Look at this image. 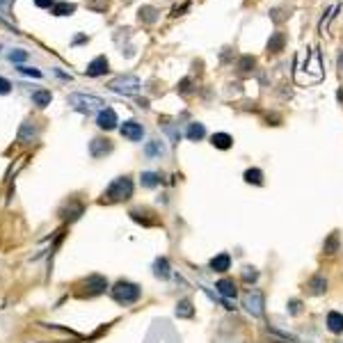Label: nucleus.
Wrapping results in <instances>:
<instances>
[{"label":"nucleus","mask_w":343,"mask_h":343,"mask_svg":"<svg viewBox=\"0 0 343 343\" xmlns=\"http://www.w3.org/2000/svg\"><path fill=\"white\" fill-rule=\"evenodd\" d=\"M133 197V178L131 176H119L106 188L103 192V201L108 204H117V201H128Z\"/></svg>","instance_id":"1"},{"label":"nucleus","mask_w":343,"mask_h":343,"mask_svg":"<svg viewBox=\"0 0 343 343\" xmlns=\"http://www.w3.org/2000/svg\"><path fill=\"white\" fill-rule=\"evenodd\" d=\"M110 295H113L114 302L124 304V307H128V304H135L140 300V295H142V288H140L138 284H133V282H126V279H119L117 284L110 288Z\"/></svg>","instance_id":"2"},{"label":"nucleus","mask_w":343,"mask_h":343,"mask_svg":"<svg viewBox=\"0 0 343 343\" xmlns=\"http://www.w3.org/2000/svg\"><path fill=\"white\" fill-rule=\"evenodd\" d=\"M66 103H69L73 110H78V113H92V110H96V108L103 110V108L108 106L101 96H96V94H85V92L71 94V96L66 99Z\"/></svg>","instance_id":"3"},{"label":"nucleus","mask_w":343,"mask_h":343,"mask_svg":"<svg viewBox=\"0 0 343 343\" xmlns=\"http://www.w3.org/2000/svg\"><path fill=\"white\" fill-rule=\"evenodd\" d=\"M110 89L117 94H124V96H133V94L140 92V78L138 76H119V78L110 80Z\"/></svg>","instance_id":"4"},{"label":"nucleus","mask_w":343,"mask_h":343,"mask_svg":"<svg viewBox=\"0 0 343 343\" xmlns=\"http://www.w3.org/2000/svg\"><path fill=\"white\" fill-rule=\"evenodd\" d=\"M83 286H85V293H83V295L94 297V295H101V293H106L108 279H106V277H101V275H89V277L83 282Z\"/></svg>","instance_id":"5"},{"label":"nucleus","mask_w":343,"mask_h":343,"mask_svg":"<svg viewBox=\"0 0 343 343\" xmlns=\"http://www.w3.org/2000/svg\"><path fill=\"white\" fill-rule=\"evenodd\" d=\"M243 307L250 311L252 316H261L263 314V293L261 290H250L243 297Z\"/></svg>","instance_id":"6"},{"label":"nucleus","mask_w":343,"mask_h":343,"mask_svg":"<svg viewBox=\"0 0 343 343\" xmlns=\"http://www.w3.org/2000/svg\"><path fill=\"white\" fill-rule=\"evenodd\" d=\"M110 71V62H108L106 55H99V57H94L89 64H87L85 73L89 76V78H99V76H106V73Z\"/></svg>","instance_id":"7"},{"label":"nucleus","mask_w":343,"mask_h":343,"mask_svg":"<svg viewBox=\"0 0 343 343\" xmlns=\"http://www.w3.org/2000/svg\"><path fill=\"white\" fill-rule=\"evenodd\" d=\"M37 135H39V128H37V124L34 121H30V119H26L23 124H21L19 128V142L21 144H30V142H34L37 140Z\"/></svg>","instance_id":"8"},{"label":"nucleus","mask_w":343,"mask_h":343,"mask_svg":"<svg viewBox=\"0 0 343 343\" xmlns=\"http://www.w3.org/2000/svg\"><path fill=\"white\" fill-rule=\"evenodd\" d=\"M110 151H113V142L108 138H94L92 142H89V156H92V158H103V156H108Z\"/></svg>","instance_id":"9"},{"label":"nucleus","mask_w":343,"mask_h":343,"mask_svg":"<svg viewBox=\"0 0 343 343\" xmlns=\"http://www.w3.org/2000/svg\"><path fill=\"white\" fill-rule=\"evenodd\" d=\"M119 131H121V135H124L126 140H131V142H140V140H142V135H144V128H142V124L133 121V119L124 121Z\"/></svg>","instance_id":"10"},{"label":"nucleus","mask_w":343,"mask_h":343,"mask_svg":"<svg viewBox=\"0 0 343 343\" xmlns=\"http://www.w3.org/2000/svg\"><path fill=\"white\" fill-rule=\"evenodd\" d=\"M96 124H99V128H103V131H113V128H117L119 117L113 108H103L99 113V117H96Z\"/></svg>","instance_id":"11"},{"label":"nucleus","mask_w":343,"mask_h":343,"mask_svg":"<svg viewBox=\"0 0 343 343\" xmlns=\"http://www.w3.org/2000/svg\"><path fill=\"white\" fill-rule=\"evenodd\" d=\"M83 211H85V206L80 204V201H71V204L62 206L59 215H62V220H64V222H73V220H78L80 215H83Z\"/></svg>","instance_id":"12"},{"label":"nucleus","mask_w":343,"mask_h":343,"mask_svg":"<svg viewBox=\"0 0 343 343\" xmlns=\"http://www.w3.org/2000/svg\"><path fill=\"white\" fill-rule=\"evenodd\" d=\"M128 215H131L135 222H140L142 227H153V225H158V218H146V215H149V211H144V208H133Z\"/></svg>","instance_id":"13"},{"label":"nucleus","mask_w":343,"mask_h":343,"mask_svg":"<svg viewBox=\"0 0 343 343\" xmlns=\"http://www.w3.org/2000/svg\"><path fill=\"white\" fill-rule=\"evenodd\" d=\"M231 268V257L227 254V252H222V254H218L215 258H211V270L215 272H227Z\"/></svg>","instance_id":"14"},{"label":"nucleus","mask_w":343,"mask_h":343,"mask_svg":"<svg viewBox=\"0 0 343 343\" xmlns=\"http://www.w3.org/2000/svg\"><path fill=\"white\" fill-rule=\"evenodd\" d=\"M327 330H330L332 334H341L343 332V316L339 311H330V314H327Z\"/></svg>","instance_id":"15"},{"label":"nucleus","mask_w":343,"mask_h":343,"mask_svg":"<svg viewBox=\"0 0 343 343\" xmlns=\"http://www.w3.org/2000/svg\"><path fill=\"white\" fill-rule=\"evenodd\" d=\"M215 288H218V293L220 295H225V297H236V293H238V288H236V284H233V279H220L218 284H215Z\"/></svg>","instance_id":"16"},{"label":"nucleus","mask_w":343,"mask_h":343,"mask_svg":"<svg viewBox=\"0 0 343 343\" xmlns=\"http://www.w3.org/2000/svg\"><path fill=\"white\" fill-rule=\"evenodd\" d=\"M284 44H286L284 32H272V37L268 39V53H279V51H284Z\"/></svg>","instance_id":"17"},{"label":"nucleus","mask_w":343,"mask_h":343,"mask_svg":"<svg viewBox=\"0 0 343 343\" xmlns=\"http://www.w3.org/2000/svg\"><path fill=\"white\" fill-rule=\"evenodd\" d=\"M51 101H53V94H51V89H37V92L32 94V103L37 108L51 106Z\"/></svg>","instance_id":"18"},{"label":"nucleus","mask_w":343,"mask_h":343,"mask_svg":"<svg viewBox=\"0 0 343 343\" xmlns=\"http://www.w3.org/2000/svg\"><path fill=\"white\" fill-rule=\"evenodd\" d=\"M211 142H213V146H215V149H222V151H225V149H231V144H233V138H231L229 133H215V135L211 138Z\"/></svg>","instance_id":"19"},{"label":"nucleus","mask_w":343,"mask_h":343,"mask_svg":"<svg viewBox=\"0 0 343 343\" xmlns=\"http://www.w3.org/2000/svg\"><path fill=\"white\" fill-rule=\"evenodd\" d=\"M153 275H156L158 279H170L172 270H170L167 258H156V263H153Z\"/></svg>","instance_id":"20"},{"label":"nucleus","mask_w":343,"mask_h":343,"mask_svg":"<svg viewBox=\"0 0 343 343\" xmlns=\"http://www.w3.org/2000/svg\"><path fill=\"white\" fill-rule=\"evenodd\" d=\"M185 135H188V140H192V142H197V140H201L206 135V128L204 124H199V121H192L190 126H188V131H185Z\"/></svg>","instance_id":"21"},{"label":"nucleus","mask_w":343,"mask_h":343,"mask_svg":"<svg viewBox=\"0 0 343 343\" xmlns=\"http://www.w3.org/2000/svg\"><path fill=\"white\" fill-rule=\"evenodd\" d=\"M140 21H142V23H156V21H158V9L151 5H144L140 9Z\"/></svg>","instance_id":"22"},{"label":"nucleus","mask_w":343,"mask_h":343,"mask_svg":"<svg viewBox=\"0 0 343 343\" xmlns=\"http://www.w3.org/2000/svg\"><path fill=\"white\" fill-rule=\"evenodd\" d=\"M73 12H76V5H73V2H66V0L55 2V5H53V14H55V16H71Z\"/></svg>","instance_id":"23"},{"label":"nucleus","mask_w":343,"mask_h":343,"mask_svg":"<svg viewBox=\"0 0 343 343\" xmlns=\"http://www.w3.org/2000/svg\"><path fill=\"white\" fill-rule=\"evenodd\" d=\"M144 153L149 158H153V156H165V146H163V142H158V140H151V142H146Z\"/></svg>","instance_id":"24"},{"label":"nucleus","mask_w":343,"mask_h":343,"mask_svg":"<svg viewBox=\"0 0 343 343\" xmlns=\"http://www.w3.org/2000/svg\"><path fill=\"white\" fill-rule=\"evenodd\" d=\"M176 316L178 318H192L195 316V309H192L190 300H181V302L176 304Z\"/></svg>","instance_id":"25"},{"label":"nucleus","mask_w":343,"mask_h":343,"mask_svg":"<svg viewBox=\"0 0 343 343\" xmlns=\"http://www.w3.org/2000/svg\"><path fill=\"white\" fill-rule=\"evenodd\" d=\"M309 288H311V295H320V293H325V288H327V282H325V277L316 275V277L309 282Z\"/></svg>","instance_id":"26"},{"label":"nucleus","mask_w":343,"mask_h":343,"mask_svg":"<svg viewBox=\"0 0 343 343\" xmlns=\"http://www.w3.org/2000/svg\"><path fill=\"white\" fill-rule=\"evenodd\" d=\"M245 181H247V183H254V185H263V172L257 170V167H254V170H247L245 172Z\"/></svg>","instance_id":"27"},{"label":"nucleus","mask_w":343,"mask_h":343,"mask_svg":"<svg viewBox=\"0 0 343 343\" xmlns=\"http://www.w3.org/2000/svg\"><path fill=\"white\" fill-rule=\"evenodd\" d=\"M323 250H325V254H337V252H339V233H337V231H334V233L325 240Z\"/></svg>","instance_id":"28"},{"label":"nucleus","mask_w":343,"mask_h":343,"mask_svg":"<svg viewBox=\"0 0 343 343\" xmlns=\"http://www.w3.org/2000/svg\"><path fill=\"white\" fill-rule=\"evenodd\" d=\"M140 181H142V185H144V188H156V185L160 183L158 174H153V172H142Z\"/></svg>","instance_id":"29"},{"label":"nucleus","mask_w":343,"mask_h":343,"mask_svg":"<svg viewBox=\"0 0 343 343\" xmlns=\"http://www.w3.org/2000/svg\"><path fill=\"white\" fill-rule=\"evenodd\" d=\"M7 57H9V62H14V64H23V62H26L30 55H28V51H23V48H14V51L7 55Z\"/></svg>","instance_id":"30"},{"label":"nucleus","mask_w":343,"mask_h":343,"mask_svg":"<svg viewBox=\"0 0 343 343\" xmlns=\"http://www.w3.org/2000/svg\"><path fill=\"white\" fill-rule=\"evenodd\" d=\"M257 64V59L252 57V55H243V57L238 59V71H252Z\"/></svg>","instance_id":"31"},{"label":"nucleus","mask_w":343,"mask_h":343,"mask_svg":"<svg viewBox=\"0 0 343 343\" xmlns=\"http://www.w3.org/2000/svg\"><path fill=\"white\" fill-rule=\"evenodd\" d=\"M19 71H21V73H26V76H32V78H41V71H39V69H32V66L19 64Z\"/></svg>","instance_id":"32"},{"label":"nucleus","mask_w":343,"mask_h":343,"mask_svg":"<svg viewBox=\"0 0 343 343\" xmlns=\"http://www.w3.org/2000/svg\"><path fill=\"white\" fill-rule=\"evenodd\" d=\"M243 279H245V282H257L258 272L254 270V268H245V270H243Z\"/></svg>","instance_id":"33"},{"label":"nucleus","mask_w":343,"mask_h":343,"mask_svg":"<svg viewBox=\"0 0 343 343\" xmlns=\"http://www.w3.org/2000/svg\"><path fill=\"white\" fill-rule=\"evenodd\" d=\"M9 92H12V83L0 76V94H9Z\"/></svg>","instance_id":"34"},{"label":"nucleus","mask_w":343,"mask_h":343,"mask_svg":"<svg viewBox=\"0 0 343 343\" xmlns=\"http://www.w3.org/2000/svg\"><path fill=\"white\" fill-rule=\"evenodd\" d=\"M178 92H181V94L190 92V78H185V80H181V83H178Z\"/></svg>","instance_id":"35"},{"label":"nucleus","mask_w":343,"mask_h":343,"mask_svg":"<svg viewBox=\"0 0 343 343\" xmlns=\"http://www.w3.org/2000/svg\"><path fill=\"white\" fill-rule=\"evenodd\" d=\"M34 5L37 7H53L55 0H34Z\"/></svg>","instance_id":"36"},{"label":"nucleus","mask_w":343,"mask_h":343,"mask_svg":"<svg viewBox=\"0 0 343 343\" xmlns=\"http://www.w3.org/2000/svg\"><path fill=\"white\" fill-rule=\"evenodd\" d=\"M290 314H300V302H297V300H290Z\"/></svg>","instance_id":"37"},{"label":"nucleus","mask_w":343,"mask_h":343,"mask_svg":"<svg viewBox=\"0 0 343 343\" xmlns=\"http://www.w3.org/2000/svg\"><path fill=\"white\" fill-rule=\"evenodd\" d=\"M9 5H12V0H0V12L5 14L9 9Z\"/></svg>","instance_id":"38"},{"label":"nucleus","mask_w":343,"mask_h":343,"mask_svg":"<svg viewBox=\"0 0 343 343\" xmlns=\"http://www.w3.org/2000/svg\"><path fill=\"white\" fill-rule=\"evenodd\" d=\"M339 69H341V71H343V53L339 55Z\"/></svg>","instance_id":"39"},{"label":"nucleus","mask_w":343,"mask_h":343,"mask_svg":"<svg viewBox=\"0 0 343 343\" xmlns=\"http://www.w3.org/2000/svg\"><path fill=\"white\" fill-rule=\"evenodd\" d=\"M337 96H339V101H343V89H339V94H337Z\"/></svg>","instance_id":"40"}]
</instances>
